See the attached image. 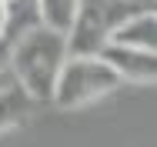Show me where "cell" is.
<instances>
[{"label": "cell", "instance_id": "cell-2", "mask_svg": "<svg viewBox=\"0 0 157 147\" xmlns=\"http://www.w3.org/2000/svg\"><path fill=\"white\" fill-rule=\"evenodd\" d=\"M121 84H124L121 74L100 54H67L60 74H57V84H54L50 104L60 110H80L100 97L114 94Z\"/></svg>", "mask_w": 157, "mask_h": 147}, {"label": "cell", "instance_id": "cell-9", "mask_svg": "<svg viewBox=\"0 0 157 147\" xmlns=\"http://www.w3.org/2000/svg\"><path fill=\"white\" fill-rule=\"evenodd\" d=\"M7 50H10V37H0V70L7 67Z\"/></svg>", "mask_w": 157, "mask_h": 147}, {"label": "cell", "instance_id": "cell-10", "mask_svg": "<svg viewBox=\"0 0 157 147\" xmlns=\"http://www.w3.org/2000/svg\"><path fill=\"white\" fill-rule=\"evenodd\" d=\"M3 7H10V17H17V7H20V0H0Z\"/></svg>", "mask_w": 157, "mask_h": 147}, {"label": "cell", "instance_id": "cell-1", "mask_svg": "<svg viewBox=\"0 0 157 147\" xmlns=\"http://www.w3.org/2000/svg\"><path fill=\"white\" fill-rule=\"evenodd\" d=\"M63 60H67V33L63 30L33 24V27L20 30V37H10L7 70L33 97V104H50Z\"/></svg>", "mask_w": 157, "mask_h": 147}, {"label": "cell", "instance_id": "cell-8", "mask_svg": "<svg viewBox=\"0 0 157 147\" xmlns=\"http://www.w3.org/2000/svg\"><path fill=\"white\" fill-rule=\"evenodd\" d=\"M10 30H13V17H10V7H3V3H0V37H10Z\"/></svg>", "mask_w": 157, "mask_h": 147}, {"label": "cell", "instance_id": "cell-4", "mask_svg": "<svg viewBox=\"0 0 157 147\" xmlns=\"http://www.w3.org/2000/svg\"><path fill=\"white\" fill-rule=\"evenodd\" d=\"M100 57L107 60L124 84H140L151 87L157 80V50H140V47H127V44H104Z\"/></svg>", "mask_w": 157, "mask_h": 147}, {"label": "cell", "instance_id": "cell-6", "mask_svg": "<svg viewBox=\"0 0 157 147\" xmlns=\"http://www.w3.org/2000/svg\"><path fill=\"white\" fill-rule=\"evenodd\" d=\"M33 107V97L13 80V74L3 67L0 70V134L3 130H13L17 124H24L27 114Z\"/></svg>", "mask_w": 157, "mask_h": 147}, {"label": "cell", "instance_id": "cell-5", "mask_svg": "<svg viewBox=\"0 0 157 147\" xmlns=\"http://www.w3.org/2000/svg\"><path fill=\"white\" fill-rule=\"evenodd\" d=\"M114 44H127V47H140V50H157V14L154 7H137L130 17H124L117 30L110 33ZM107 40V44H110Z\"/></svg>", "mask_w": 157, "mask_h": 147}, {"label": "cell", "instance_id": "cell-3", "mask_svg": "<svg viewBox=\"0 0 157 147\" xmlns=\"http://www.w3.org/2000/svg\"><path fill=\"white\" fill-rule=\"evenodd\" d=\"M140 3L134 0H77L74 20L67 27V54H100L117 24Z\"/></svg>", "mask_w": 157, "mask_h": 147}, {"label": "cell", "instance_id": "cell-7", "mask_svg": "<svg viewBox=\"0 0 157 147\" xmlns=\"http://www.w3.org/2000/svg\"><path fill=\"white\" fill-rule=\"evenodd\" d=\"M74 10H77V0H33L37 20L54 27V30H63V33H67L70 20H74Z\"/></svg>", "mask_w": 157, "mask_h": 147}]
</instances>
